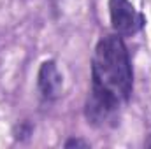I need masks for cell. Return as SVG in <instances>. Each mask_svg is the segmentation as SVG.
Segmentation results:
<instances>
[{
    "label": "cell",
    "instance_id": "obj_1",
    "mask_svg": "<svg viewBox=\"0 0 151 149\" xmlns=\"http://www.w3.org/2000/svg\"><path fill=\"white\" fill-rule=\"evenodd\" d=\"M134 74L128 49L121 35L100 39L91 58L90 95L119 109L132 95Z\"/></svg>",
    "mask_w": 151,
    "mask_h": 149
},
{
    "label": "cell",
    "instance_id": "obj_2",
    "mask_svg": "<svg viewBox=\"0 0 151 149\" xmlns=\"http://www.w3.org/2000/svg\"><path fill=\"white\" fill-rule=\"evenodd\" d=\"M111 25L118 35H134L144 27V18L130 0H109Z\"/></svg>",
    "mask_w": 151,
    "mask_h": 149
},
{
    "label": "cell",
    "instance_id": "obj_3",
    "mask_svg": "<svg viewBox=\"0 0 151 149\" xmlns=\"http://www.w3.org/2000/svg\"><path fill=\"white\" fill-rule=\"evenodd\" d=\"M37 86L39 93L46 100H55L60 97L62 88H63V79H62V74L53 60L42 62L37 75Z\"/></svg>",
    "mask_w": 151,
    "mask_h": 149
},
{
    "label": "cell",
    "instance_id": "obj_4",
    "mask_svg": "<svg viewBox=\"0 0 151 149\" xmlns=\"http://www.w3.org/2000/svg\"><path fill=\"white\" fill-rule=\"evenodd\" d=\"M30 133H32V126H30L27 121H23L21 125H18V126H16V130H14V137H16L18 140L28 139V137H30Z\"/></svg>",
    "mask_w": 151,
    "mask_h": 149
},
{
    "label": "cell",
    "instance_id": "obj_5",
    "mask_svg": "<svg viewBox=\"0 0 151 149\" xmlns=\"http://www.w3.org/2000/svg\"><path fill=\"white\" fill-rule=\"evenodd\" d=\"M65 148H90V144L86 140H81V139H69L65 142Z\"/></svg>",
    "mask_w": 151,
    "mask_h": 149
},
{
    "label": "cell",
    "instance_id": "obj_6",
    "mask_svg": "<svg viewBox=\"0 0 151 149\" xmlns=\"http://www.w3.org/2000/svg\"><path fill=\"white\" fill-rule=\"evenodd\" d=\"M146 148H151V137L146 140Z\"/></svg>",
    "mask_w": 151,
    "mask_h": 149
}]
</instances>
